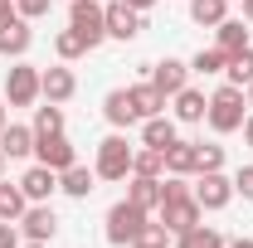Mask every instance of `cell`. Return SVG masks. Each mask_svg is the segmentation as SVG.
Listing matches in <instances>:
<instances>
[{
	"label": "cell",
	"mask_w": 253,
	"mask_h": 248,
	"mask_svg": "<svg viewBox=\"0 0 253 248\" xmlns=\"http://www.w3.org/2000/svg\"><path fill=\"white\" fill-rule=\"evenodd\" d=\"M190 195L200 200V209H224V205L234 200V180H229L224 170H200Z\"/></svg>",
	"instance_id": "cell-6"
},
{
	"label": "cell",
	"mask_w": 253,
	"mask_h": 248,
	"mask_svg": "<svg viewBox=\"0 0 253 248\" xmlns=\"http://www.w3.org/2000/svg\"><path fill=\"white\" fill-rule=\"evenodd\" d=\"M20 248H49V244H34V239H30V244H20Z\"/></svg>",
	"instance_id": "cell-43"
},
{
	"label": "cell",
	"mask_w": 253,
	"mask_h": 248,
	"mask_svg": "<svg viewBox=\"0 0 253 248\" xmlns=\"http://www.w3.org/2000/svg\"><path fill=\"white\" fill-rule=\"evenodd\" d=\"M131 156H136V151L126 146L122 131L102 136V141H97V161H93L97 180H126V175H131Z\"/></svg>",
	"instance_id": "cell-2"
},
{
	"label": "cell",
	"mask_w": 253,
	"mask_h": 248,
	"mask_svg": "<svg viewBox=\"0 0 253 248\" xmlns=\"http://www.w3.org/2000/svg\"><path fill=\"white\" fill-rule=\"evenodd\" d=\"M0 131H5V102H0Z\"/></svg>",
	"instance_id": "cell-44"
},
{
	"label": "cell",
	"mask_w": 253,
	"mask_h": 248,
	"mask_svg": "<svg viewBox=\"0 0 253 248\" xmlns=\"http://www.w3.org/2000/svg\"><path fill=\"white\" fill-rule=\"evenodd\" d=\"M5 161H10V156H5V151H0V175H5Z\"/></svg>",
	"instance_id": "cell-45"
},
{
	"label": "cell",
	"mask_w": 253,
	"mask_h": 248,
	"mask_svg": "<svg viewBox=\"0 0 253 248\" xmlns=\"http://www.w3.org/2000/svg\"><path fill=\"white\" fill-rule=\"evenodd\" d=\"M244 97H249V112H253V83H249V88H244Z\"/></svg>",
	"instance_id": "cell-42"
},
{
	"label": "cell",
	"mask_w": 253,
	"mask_h": 248,
	"mask_svg": "<svg viewBox=\"0 0 253 248\" xmlns=\"http://www.w3.org/2000/svg\"><path fill=\"white\" fill-rule=\"evenodd\" d=\"M131 175H151V180H161V175H166V151L141 146V151L131 156Z\"/></svg>",
	"instance_id": "cell-31"
},
{
	"label": "cell",
	"mask_w": 253,
	"mask_h": 248,
	"mask_svg": "<svg viewBox=\"0 0 253 248\" xmlns=\"http://www.w3.org/2000/svg\"><path fill=\"white\" fill-rule=\"evenodd\" d=\"M68 25L88 39V49H97V44L107 39V15H102L97 0H73V5H68Z\"/></svg>",
	"instance_id": "cell-5"
},
{
	"label": "cell",
	"mask_w": 253,
	"mask_h": 248,
	"mask_svg": "<svg viewBox=\"0 0 253 248\" xmlns=\"http://www.w3.org/2000/svg\"><path fill=\"white\" fill-rule=\"evenodd\" d=\"M93 185H97V170H88V165H68V170H59V190L63 195H73V200H88L93 195Z\"/></svg>",
	"instance_id": "cell-18"
},
{
	"label": "cell",
	"mask_w": 253,
	"mask_h": 248,
	"mask_svg": "<svg viewBox=\"0 0 253 248\" xmlns=\"http://www.w3.org/2000/svg\"><path fill=\"white\" fill-rule=\"evenodd\" d=\"M0 248H20V229L10 219H0Z\"/></svg>",
	"instance_id": "cell-36"
},
{
	"label": "cell",
	"mask_w": 253,
	"mask_h": 248,
	"mask_svg": "<svg viewBox=\"0 0 253 248\" xmlns=\"http://www.w3.org/2000/svg\"><path fill=\"white\" fill-rule=\"evenodd\" d=\"M30 209V200H25V190L20 185H5L0 180V219H10V224H20V214Z\"/></svg>",
	"instance_id": "cell-28"
},
{
	"label": "cell",
	"mask_w": 253,
	"mask_h": 248,
	"mask_svg": "<svg viewBox=\"0 0 253 248\" xmlns=\"http://www.w3.org/2000/svg\"><path fill=\"white\" fill-rule=\"evenodd\" d=\"M126 200H131V205H141L146 214H151V209H161V180H151V175H131Z\"/></svg>",
	"instance_id": "cell-22"
},
{
	"label": "cell",
	"mask_w": 253,
	"mask_h": 248,
	"mask_svg": "<svg viewBox=\"0 0 253 248\" xmlns=\"http://www.w3.org/2000/svg\"><path fill=\"white\" fill-rule=\"evenodd\" d=\"M234 195L253 200V165H239V175H234Z\"/></svg>",
	"instance_id": "cell-35"
},
{
	"label": "cell",
	"mask_w": 253,
	"mask_h": 248,
	"mask_svg": "<svg viewBox=\"0 0 253 248\" xmlns=\"http://www.w3.org/2000/svg\"><path fill=\"white\" fill-rule=\"evenodd\" d=\"M244 20H249V25H253V0H244Z\"/></svg>",
	"instance_id": "cell-41"
},
{
	"label": "cell",
	"mask_w": 253,
	"mask_h": 248,
	"mask_svg": "<svg viewBox=\"0 0 253 248\" xmlns=\"http://www.w3.org/2000/svg\"><path fill=\"white\" fill-rule=\"evenodd\" d=\"M59 131H63V107L59 102L34 107V136H59Z\"/></svg>",
	"instance_id": "cell-30"
},
{
	"label": "cell",
	"mask_w": 253,
	"mask_h": 248,
	"mask_svg": "<svg viewBox=\"0 0 253 248\" xmlns=\"http://www.w3.org/2000/svg\"><path fill=\"white\" fill-rule=\"evenodd\" d=\"M39 68L34 63H25V59H15V68L5 73V102L10 107H34L39 102Z\"/></svg>",
	"instance_id": "cell-4"
},
{
	"label": "cell",
	"mask_w": 253,
	"mask_h": 248,
	"mask_svg": "<svg viewBox=\"0 0 253 248\" xmlns=\"http://www.w3.org/2000/svg\"><path fill=\"white\" fill-rule=\"evenodd\" d=\"M200 146V170H224V146L219 141H195Z\"/></svg>",
	"instance_id": "cell-33"
},
{
	"label": "cell",
	"mask_w": 253,
	"mask_h": 248,
	"mask_svg": "<svg viewBox=\"0 0 253 248\" xmlns=\"http://www.w3.org/2000/svg\"><path fill=\"white\" fill-rule=\"evenodd\" d=\"M156 219L170 229V234H185V229H195V224L205 219V209H200L195 195H180V200H166V205L156 209Z\"/></svg>",
	"instance_id": "cell-7"
},
{
	"label": "cell",
	"mask_w": 253,
	"mask_h": 248,
	"mask_svg": "<svg viewBox=\"0 0 253 248\" xmlns=\"http://www.w3.org/2000/svg\"><path fill=\"white\" fill-rule=\"evenodd\" d=\"M102 117L117 126V131L131 126V122H141V117H136V107H131V88H112V93L102 97Z\"/></svg>",
	"instance_id": "cell-17"
},
{
	"label": "cell",
	"mask_w": 253,
	"mask_h": 248,
	"mask_svg": "<svg viewBox=\"0 0 253 248\" xmlns=\"http://www.w3.org/2000/svg\"><path fill=\"white\" fill-rule=\"evenodd\" d=\"M214 49H224V54L249 49V30H244V20H229V15H224L219 25H214Z\"/></svg>",
	"instance_id": "cell-21"
},
{
	"label": "cell",
	"mask_w": 253,
	"mask_h": 248,
	"mask_svg": "<svg viewBox=\"0 0 253 248\" xmlns=\"http://www.w3.org/2000/svg\"><path fill=\"white\" fill-rule=\"evenodd\" d=\"M166 102H170V97L156 93L151 83H136V88H131V107H136V117H141V122H146V117H156V112H166Z\"/></svg>",
	"instance_id": "cell-23"
},
{
	"label": "cell",
	"mask_w": 253,
	"mask_h": 248,
	"mask_svg": "<svg viewBox=\"0 0 253 248\" xmlns=\"http://www.w3.org/2000/svg\"><path fill=\"white\" fill-rule=\"evenodd\" d=\"M170 141H175V117L156 112V117H146V122H141V146H151V151H166Z\"/></svg>",
	"instance_id": "cell-19"
},
{
	"label": "cell",
	"mask_w": 253,
	"mask_h": 248,
	"mask_svg": "<svg viewBox=\"0 0 253 248\" xmlns=\"http://www.w3.org/2000/svg\"><path fill=\"white\" fill-rule=\"evenodd\" d=\"M224 15H229V0H190V20L200 30H214Z\"/></svg>",
	"instance_id": "cell-25"
},
{
	"label": "cell",
	"mask_w": 253,
	"mask_h": 248,
	"mask_svg": "<svg viewBox=\"0 0 253 248\" xmlns=\"http://www.w3.org/2000/svg\"><path fill=\"white\" fill-rule=\"evenodd\" d=\"M175 102V122H185V126H195V122H205V112H210V97H205V88H180V93L170 97Z\"/></svg>",
	"instance_id": "cell-16"
},
{
	"label": "cell",
	"mask_w": 253,
	"mask_h": 248,
	"mask_svg": "<svg viewBox=\"0 0 253 248\" xmlns=\"http://www.w3.org/2000/svg\"><path fill=\"white\" fill-rule=\"evenodd\" d=\"M224 63H229V54H224V49H200V54L190 59V73L214 78V73H224Z\"/></svg>",
	"instance_id": "cell-32"
},
{
	"label": "cell",
	"mask_w": 253,
	"mask_h": 248,
	"mask_svg": "<svg viewBox=\"0 0 253 248\" xmlns=\"http://www.w3.org/2000/svg\"><path fill=\"white\" fill-rule=\"evenodd\" d=\"M126 5H131V10H141V15H146V10H151V5H156V0H126Z\"/></svg>",
	"instance_id": "cell-39"
},
{
	"label": "cell",
	"mask_w": 253,
	"mask_h": 248,
	"mask_svg": "<svg viewBox=\"0 0 253 248\" xmlns=\"http://www.w3.org/2000/svg\"><path fill=\"white\" fill-rule=\"evenodd\" d=\"M54 54H59L63 63H73V59H83V54H93V49H88V39H83V34L68 25V30H63L59 39H54Z\"/></svg>",
	"instance_id": "cell-29"
},
{
	"label": "cell",
	"mask_w": 253,
	"mask_h": 248,
	"mask_svg": "<svg viewBox=\"0 0 253 248\" xmlns=\"http://www.w3.org/2000/svg\"><path fill=\"white\" fill-rule=\"evenodd\" d=\"M39 93H44V102H68V97L78 93V78H73V68L68 63H54V68H39Z\"/></svg>",
	"instance_id": "cell-8"
},
{
	"label": "cell",
	"mask_w": 253,
	"mask_h": 248,
	"mask_svg": "<svg viewBox=\"0 0 253 248\" xmlns=\"http://www.w3.org/2000/svg\"><path fill=\"white\" fill-rule=\"evenodd\" d=\"M244 107H249L244 88L224 83V88H214V93H210V112H205V122L214 126L219 136H229V131H239V126H244V117H249Z\"/></svg>",
	"instance_id": "cell-1"
},
{
	"label": "cell",
	"mask_w": 253,
	"mask_h": 248,
	"mask_svg": "<svg viewBox=\"0 0 253 248\" xmlns=\"http://www.w3.org/2000/svg\"><path fill=\"white\" fill-rule=\"evenodd\" d=\"M156 93H166V97H175L180 88L190 83V63H180V59H161V63H151V78H146Z\"/></svg>",
	"instance_id": "cell-12"
},
{
	"label": "cell",
	"mask_w": 253,
	"mask_h": 248,
	"mask_svg": "<svg viewBox=\"0 0 253 248\" xmlns=\"http://www.w3.org/2000/svg\"><path fill=\"white\" fill-rule=\"evenodd\" d=\"M30 44H34V30H30V20H25V15H15V20L0 30V54H5V59H25V54H30Z\"/></svg>",
	"instance_id": "cell-14"
},
{
	"label": "cell",
	"mask_w": 253,
	"mask_h": 248,
	"mask_svg": "<svg viewBox=\"0 0 253 248\" xmlns=\"http://www.w3.org/2000/svg\"><path fill=\"white\" fill-rule=\"evenodd\" d=\"M239 131H244V141H249V146H253V112H249V117H244V126H239Z\"/></svg>",
	"instance_id": "cell-38"
},
{
	"label": "cell",
	"mask_w": 253,
	"mask_h": 248,
	"mask_svg": "<svg viewBox=\"0 0 253 248\" xmlns=\"http://www.w3.org/2000/svg\"><path fill=\"white\" fill-rule=\"evenodd\" d=\"M175 248H224V239L200 219L195 229H185V234H175Z\"/></svg>",
	"instance_id": "cell-27"
},
{
	"label": "cell",
	"mask_w": 253,
	"mask_h": 248,
	"mask_svg": "<svg viewBox=\"0 0 253 248\" xmlns=\"http://www.w3.org/2000/svg\"><path fill=\"white\" fill-rule=\"evenodd\" d=\"M170 239H175V234H170V229H166L161 219H146V224L136 229V239H131V248H170Z\"/></svg>",
	"instance_id": "cell-26"
},
{
	"label": "cell",
	"mask_w": 253,
	"mask_h": 248,
	"mask_svg": "<svg viewBox=\"0 0 253 248\" xmlns=\"http://www.w3.org/2000/svg\"><path fill=\"white\" fill-rule=\"evenodd\" d=\"M102 15H107V39H136V34L146 30L141 25V10H131L126 0H112V5H102Z\"/></svg>",
	"instance_id": "cell-9"
},
{
	"label": "cell",
	"mask_w": 253,
	"mask_h": 248,
	"mask_svg": "<svg viewBox=\"0 0 253 248\" xmlns=\"http://www.w3.org/2000/svg\"><path fill=\"white\" fill-rule=\"evenodd\" d=\"M34 161L39 165H49V170H68L73 161H78V151H73V141L68 136H34Z\"/></svg>",
	"instance_id": "cell-10"
},
{
	"label": "cell",
	"mask_w": 253,
	"mask_h": 248,
	"mask_svg": "<svg viewBox=\"0 0 253 248\" xmlns=\"http://www.w3.org/2000/svg\"><path fill=\"white\" fill-rule=\"evenodd\" d=\"M224 78H229L234 88H249V83H253V44H249V49H239V54H229Z\"/></svg>",
	"instance_id": "cell-24"
},
{
	"label": "cell",
	"mask_w": 253,
	"mask_h": 248,
	"mask_svg": "<svg viewBox=\"0 0 253 248\" xmlns=\"http://www.w3.org/2000/svg\"><path fill=\"white\" fill-rule=\"evenodd\" d=\"M15 15H20V10H15V0H0V30H5Z\"/></svg>",
	"instance_id": "cell-37"
},
{
	"label": "cell",
	"mask_w": 253,
	"mask_h": 248,
	"mask_svg": "<svg viewBox=\"0 0 253 248\" xmlns=\"http://www.w3.org/2000/svg\"><path fill=\"white\" fill-rule=\"evenodd\" d=\"M20 229H25V239H34V244H49V239L59 234V214H54L49 205H30V209L20 214Z\"/></svg>",
	"instance_id": "cell-13"
},
{
	"label": "cell",
	"mask_w": 253,
	"mask_h": 248,
	"mask_svg": "<svg viewBox=\"0 0 253 248\" xmlns=\"http://www.w3.org/2000/svg\"><path fill=\"white\" fill-rule=\"evenodd\" d=\"M224 248H253V239H234V244H224Z\"/></svg>",
	"instance_id": "cell-40"
},
{
	"label": "cell",
	"mask_w": 253,
	"mask_h": 248,
	"mask_svg": "<svg viewBox=\"0 0 253 248\" xmlns=\"http://www.w3.org/2000/svg\"><path fill=\"white\" fill-rule=\"evenodd\" d=\"M0 151L10 156V161H20V156H34V126L5 122V131H0Z\"/></svg>",
	"instance_id": "cell-20"
},
{
	"label": "cell",
	"mask_w": 253,
	"mask_h": 248,
	"mask_svg": "<svg viewBox=\"0 0 253 248\" xmlns=\"http://www.w3.org/2000/svg\"><path fill=\"white\" fill-rule=\"evenodd\" d=\"M146 219H151V214H146L141 205H131V200H117V205L107 209V229H102V234H107V244H112V248H131L136 229H141Z\"/></svg>",
	"instance_id": "cell-3"
},
{
	"label": "cell",
	"mask_w": 253,
	"mask_h": 248,
	"mask_svg": "<svg viewBox=\"0 0 253 248\" xmlns=\"http://www.w3.org/2000/svg\"><path fill=\"white\" fill-rule=\"evenodd\" d=\"M49 5H54V0H15V10H20L25 20H39V15H49Z\"/></svg>",
	"instance_id": "cell-34"
},
{
	"label": "cell",
	"mask_w": 253,
	"mask_h": 248,
	"mask_svg": "<svg viewBox=\"0 0 253 248\" xmlns=\"http://www.w3.org/2000/svg\"><path fill=\"white\" fill-rule=\"evenodd\" d=\"M166 175H200V146L175 136L166 146Z\"/></svg>",
	"instance_id": "cell-15"
},
{
	"label": "cell",
	"mask_w": 253,
	"mask_h": 248,
	"mask_svg": "<svg viewBox=\"0 0 253 248\" xmlns=\"http://www.w3.org/2000/svg\"><path fill=\"white\" fill-rule=\"evenodd\" d=\"M20 190H25V200H30V205H49V195L59 190V170H49V165H39V161H34L30 170L20 175Z\"/></svg>",
	"instance_id": "cell-11"
}]
</instances>
